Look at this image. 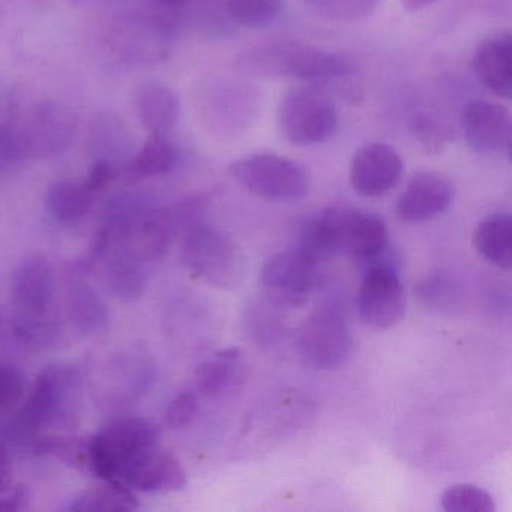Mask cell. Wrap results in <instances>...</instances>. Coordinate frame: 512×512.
Listing matches in <instances>:
<instances>
[{"instance_id": "obj_1", "label": "cell", "mask_w": 512, "mask_h": 512, "mask_svg": "<svg viewBox=\"0 0 512 512\" xmlns=\"http://www.w3.org/2000/svg\"><path fill=\"white\" fill-rule=\"evenodd\" d=\"M239 65L257 76L290 77L304 82L344 79L358 71L349 56L283 40L253 47L241 56Z\"/></svg>"}, {"instance_id": "obj_2", "label": "cell", "mask_w": 512, "mask_h": 512, "mask_svg": "<svg viewBox=\"0 0 512 512\" xmlns=\"http://www.w3.org/2000/svg\"><path fill=\"white\" fill-rule=\"evenodd\" d=\"M160 448V430L145 418L113 422L86 445V460L107 484L127 487L140 464Z\"/></svg>"}, {"instance_id": "obj_3", "label": "cell", "mask_w": 512, "mask_h": 512, "mask_svg": "<svg viewBox=\"0 0 512 512\" xmlns=\"http://www.w3.org/2000/svg\"><path fill=\"white\" fill-rule=\"evenodd\" d=\"M80 379L77 370L53 365L41 373L31 397L14 421L13 433L25 436L44 427H70L77 418Z\"/></svg>"}, {"instance_id": "obj_4", "label": "cell", "mask_w": 512, "mask_h": 512, "mask_svg": "<svg viewBox=\"0 0 512 512\" xmlns=\"http://www.w3.org/2000/svg\"><path fill=\"white\" fill-rule=\"evenodd\" d=\"M182 259L200 280L218 289H236L244 280L245 256L232 236L209 224L190 227Z\"/></svg>"}, {"instance_id": "obj_5", "label": "cell", "mask_w": 512, "mask_h": 512, "mask_svg": "<svg viewBox=\"0 0 512 512\" xmlns=\"http://www.w3.org/2000/svg\"><path fill=\"white\" fill-rule=\"evenodd\" d=\"M229 173L248 193L266 202H298L310 191L307 169L280 155H250L230 164Z\"/></svg>"}, {"instance_id": "obj_6", "label": "cell", "mask_w": 512, "mask_h": 512, "mask_svg": "<svg viewBox=\"0 0 512 512\" xmlns=\"http://www.w3.org/2000/svg\"><path fill=\"white\" fill-rule=\"evenodd\" d=\"M338 122L334 103L319 89L293 88L281 98L278 125L292 145H322L335 136Z\"/></svg>"}, {"instance_id": "obj_7", "label": "cell", "mask_w": 512, "mask_h": 512, "mask_svg": "<svg viewBox=\"0 0 512 512\" xmlns=\"http://www.w3.org/2000/svg\"><path fill=\"white\" fill-rule=\"evenodd\" d=\"M335 256L374 260L386 250L389 233L382 218L352 206L334 205L320 212Z\"/></svg>"}, {"instance_id": "obj_8", "label": "cell", "mask_w": 512, "mask_h": 512, "mask_svg": "<svg viewBox=\"0 0 512 512\" xmlns=\"http://www.w3.org/2000/svg\"><path fill=\"white\" fill-rule=\"evenodd\" d=\"M296 344L308 367L331 370L340 367L352 353V331L338 311L322 308L302 323Z\"/></svg>"}, {"instance_id": "obj_9", "label": "cell", "mask_w": 512, "mask_h": 512, "mask_svg": "<svg viewBox=\"0 0 512 512\" xmlns=\"http://www.w3.org/2000/svg\"><path fill=\"white\" fill-rule=\"evenodd\" d=\"M317 266L299 248L280 251L265 263L260 275L269 301L278 307H301L317 283Z\"/></svg>"}, {"instance_id": "obj_10", "label": "cell", "mask_w": 512, "mask_h": 512, "mask_svg": "<svg viewBox=\"0 0 512 512\" xmlns=\"http://www.w3.org/2000/svg\"><path fill=\"white\" fill-rule=\"evenodd\" d=\"M359 317L373 329H389L406 313V296L397 269L374 263L362 277L358 290Z\"/></svg>"}, {"instance_id": "obj_11", "label": "cell", "mask_w": 512, "mask_h": 512, "mask_svg": "<svg viewBox=\"0 0 512 512\" xmlns=\"http://www.w3.org/2000/svg\"><path fill=\"white\" fill-rule=\"evenodd\" d=\"M77 127L79 119L71 107L59 101H44L26 125L23 148L34 157L61 154L73 143Z\"/></svg>"}, {"instance_id": "obj_12", "label": "cell", "mask_w": 512, "mask_h": 512, "mask_svg": "<svg viewBox=\"0 0 512 512\" xmlns=\"http://www.w3.org/2000/svg\"><path fill=\"white\" fill-rule=\"evenodd\" d=\"M400 154L385 143L362 146L350 163V184L364 197H380L397 187L403 176Z\"/></svg>"}, {"instance_id": "obj_13", "label": "cell", "mask_w": 512, "mask_h": 512, "mask_svg": "<svg viewBox=\"0 0 512 512\" xmlns=\"http://www.w3.org/2000/svg\"><path fill=\"white\" fill-rule=\"evenodd\" d=\"M464 137L478 154H509L512 122L506 107L488 101H472L461 116Z\"/></svg>"}, {"instance_id": "obj_14", "label": "cell", "mask_w": 512, "mask_h": 512, "mask_svg": "<svg viewBox=\"0 0 512 512\" xmlns=\"http://www.w3.org/2000/svg\"><path fill=\"white\" fill-rule=\"evenodd\" d=\"M454 187L439 173H419L407 184L397 202V214L407 223L433 220L451 206Z\"/></svg>"}, {"instance_id": "obj_15", "label": "cell", "mask_w": 512, "mask_h": 512, "mask_svg": "<svg viewBox=\"0 0 512 512\" xmlns=\"http://www.w3.org/2000/svg\"><path fill=\"white\" fill-rule=\"evenodd\" d=\"M13 296L17 307L28 320H37L50 310L55 298V277L52 268L41 257H29L14 272Z\"/></svg>"}, {"instance_id": "obj_16", "label": "cell", "mask_w": 512, "mask_h": 512, "mask_svg": "<svg viewBox=\"0 0 512 512\" xmlns=\"http://www.w3.org/2000/svg\"><path fill=\"white\" fill-rule=\"evenodd\" d=\"M473 71L479 82L499 98L509 100L512 94V41L503 34L479 44L473 55Z\"/></svg>"}, {"instance_id": "obj_17", "label": "cell", "mask_w": 512, "mask_h": 512, "mask_svg": "<svg viewBox=\"0 0 512 512\" xmlns=\"http://www.w3.org/2000/svg\"><path fill=\"white\" fill-rule=\"evenodd\" d=\"M134 103L140 124L151 134L169 136L181 118L178 95L163 83H143L137 89Z\"/></svg>"}, {"instance_id": "obj_18", "label": "cell", "mask_w": 512, "mask_h": 512, "mask_svg": "<svg viewBox=\"0 0 512 512\" xmlns=\"http://www.w3.org/2000/svg\"><path fill=\"white\" fill-rule=\"evenodd\" d=\"M187 485V472L172 452L158 448L140 464L127 487L146 493H170Z\"/></svg>"}, {"instance_id": "obj_19", "label": "cell", "mask_w": 512, "mask_h": 512, "mask_svg": "<svg viewBox=\"0 0 512 512\" xmlns=\"http://www.w3.org/2000/svg\"><path fill=\"white\" fill-rule=\"evenodd\" d=\"M245 377V362L236 347L220 350L203 362L196 371L197 391L205 397H223L235 391Z\"/></svg>"}, {"instance_id": "obj_20", "label": "cell", "mask_w": 512, "mask_h": 512, "mask_svg": "<svg viewBox=\"0 0 512 512\" xmlns=\"http://www.w3.org/2000/svg\"><path fill=\"white\" fill-rule=\"evenodd\" d=\"M473 247L491 265L509 271L512 266L511 215L497 212L488 215L473 230Z\"/></svg>"}, {"instance_id": "obj_21", "label": "cell", "mask_w": 512, "mask_h": 512, "mask_svg": "<svg viewBox=\"0 0 512 512\" xmlns=\"http://www.w3.org/2000/svg\"><path fill=\"white\" fill-rule=\"evenodd\" d=\"M46 203L58 223L76 226L91 208L92 191L85 184L59 181L47 191Z\"/></svg>"}, {"instance_id": "obj_22", "label": "cell", "mask_w": 512, "mask_h": 512, "mask_svg": "<svg viewBox=\"0 0 512 512\" xmlns=\"http://www.w3.org/2000/svg\"><path fill=\"white\" fill-rule=\"evenodd\" d=\"M178 160V148L169 136L151 134L139 154L128 164L127 172L136 178H157L172 172Z\"/></svg>"}, {"instance_id": "obj_23", "label": "cell", "mask_w": 512, "mask_h": 512, "mask_svg": "<svg viewBox=\"0 0 512 512\" xmlns=\"http://www.w3.org/2000/svg\"><path fill=\"white\" fill-rule=\"evenodd\" d=\"M70 314L83 334H98L107 328L109 313L103 299L85 283H74L70 290Z\"/></svg>"}, {"instance_id": "obj_24", "label": "cell", "mask_w": 512, "mask_h": 512, "mask_svg": "<svg viewBox=\"0 0 512 512\" xmlns=\"http://www.w3.org/2000/svg\"><path fill=\"white\" fill-rule=\"evenodd\" d=\"M139 508V499L130 488L109 484L92 488L71 502V512H125Z\"/></svg>"}, {"instance_id": "obj_25", "label": "cell", "mask_w": 512, "mask_h": 512, "mask_svg": "<svg viewBox=\"0 0 512 512\" xmlns=\"http://www.w3.org/2000/svg\"><path fill=\"white\" fill-rule=\"evenodd\" d=\"M107 283L119 298H139L146 286L143 262L122 250L107 263Z\"/></svg>"}, {"instance_id": "obj_26", "label": "cell", "mask_w": 512, "mask_h": 512, "mask_svg": "<svg viewBox=\"0 0 512 512\" xmlns=\"http://www.w3.org/2000/svg\"><path fill=\"white\" fill-rule=\"evenodd\" d=\"M419 299L431 310L446 311L452 313L461 307L463 301V292L460 284L445 272H434L427 275L421 283L418 284Z\"/></svg>"}, {"instance_id": "obj_27", "label": "cell", "mask_w": 512, "mask_h": 512, "mask_svg": "<svg viewBox=\"0 0 512 512\" xmlns=\"http://www.w3.org/2000/svg\"><path fill=\"white\" fill-rule=\"evenodd\" d=\"M442 509L446 512H494L496 503L484 488L473 484H455L442 494Z\"/></svg>"}, {"instance_id": "obj_28", "label": "cell", "mask_w": 512, "mask_h": 512, "mask_svg": "<svg viewBox=\"0 0 512 512\" xmlns=\"http://www.w3.org/2000/svg\"><path fill=\"white\" fill-rule=\"evenodd\" d=\"M227 11L244 28H265L274 22L283 7V0H226Z\"/></svg>"}, {"instance_id": "obj_29", "label": "cell", "mask_w": 512, "mask_h": 512, "mask_svg": "<svg viewBox=\"0 0 512 512\" xmlns=\"http://www.w3.org/2000/svg\"><path fill=\"white\" fill-rule=\"evenodd\" d=\"M296 248H299L302 253L307 254L316 263L325 262L335 256L328 230H326L320 215L305 221L301 233H299V245Z\"/></svg>"}, {"instance_id": "obj_30", "label": "cell", "mask_w": 512, "mask_h": 512, "mask_svg": "<svg viewBox=\"0 0 512 512\" xmlns=\"http://www.w3.org/2000/svg\"><path fill=\"white\" fill-rule=\"evenodd\" d=\"M308 4L326 19L353 22L368 16L377 0H307Z\"/></svg>"}, {"instance_id": "obj_31", "label": "cell", "mask_w": 512, "mask_h": 512, "mask_svg": "<svg viewBox=\"0 0 512 512\" xmlns=\"http://www.w3.org/2000/svg\"><path fill=\"white\" fill-rule=\"evenodd\" d=\"M412 131L427 152H440L451 139L448 125L430 115H418L412 122Z\"/></svg>"}, {"instance_id": "obj_32", "label": "cell", "mask_w": 512, "mask_h": 512, "mask_svg": "<svg viewBox=\"0 0 512 512\" xmlns=\"http://www.w3.org/2000/svg\"><path fill=\"white\" fill-rule=\"evenodd\" d=\"M26 391V379L22 370L0 362V412L13 409Z\"/></svg>"}, {"instance_id": "obj_33", "label": "cell", "mask_w": 512, "mask_h": 512, "mask_svg": "<svg viewBox=\"0 0 512 512\" xmlns=\"http://www.w3.org/2000/svg\"><path fill=\"white\" fill-rule=\"evenodd\" d=\"M199 398L193 391H184L173 398L166 410V422L173 430L188 427L199 415Z\"/></svg>"}, {"instance_id": "obj_34", "label": "cell", "mask_w": 512, "mask_h": 512, "mask_svg": "<svg viewBox=\"0 0 512 512\" xmlns=\"http://www.w3.org/2000/svg\"><path fill=\"white\" fill-rule=\"evenodd\" d=\"M113 178H115V170H113L112 164L107 160H100L92 167L85 185L94 193V191L103 190L104 187H107L113 181Z\"/></svg>"}, {"instance_id": "obj_35", "label": "cell", "mask_w": 512, "mask_h": 512, "mask_svg": "<svg viewBox=\"0 0 512 512\" xmlns=\"http://www.w3.org/2000/svg\"><path fill=\"white\" fill-rule=\"evenodd\" d=\"M13 487V466L4 443L0 442V491Z\"/></svg>"}, {"instance_id": "obj_36", "label": "cell", "mask_w": 512, "mask_h": 512, "mask_svg": "<svg viewBox=\"0 0 512 512\" xmlns=\"http://www.w3.org/2000/svg\"><path fill=\"white\" fill-rule=\"evenodd\" d=\"M436 2H439V0H401L403 7L410 11V13L424 10V8L431 7Z\"/></svg>"}, {"instance_id": "obj_37", "label": "cell", "mask_w": 512, "mask_h": 512, "mask_svg": "<svg viewBox=\"0 0 512 512\" xmlns=\"http://www.w3.org/2000/svg\"><path fill=\"white\" fill-rule=\"evenodd\" d=\"M158 7L163 8H179L187 5L190 0H152Z\"/></svg>"}]
</instances>
